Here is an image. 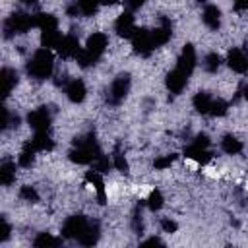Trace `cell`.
Wrapping results in <instances>:
<instances>
[{
  "mask_svg": "<svg viewBox=\"0 0 248 248\" xmlns=\"http://www.w3.org/2000/svg\"><path fill=\"white\" fill-rule=\"evenodd\" d=\"M107 45H108V37H107L105 33H93V35H89L85 46H83V48L78 52V56H76L78 64H79L81 68H87V66L95 64V62L101 58V54L105 52Z\"/></svg>",
  "mask_w": 248,
  "mask_h": 248,
  "instance_id": "cell-1",
  "label": "cell"
},
{
  "mask_svg": "<svg viewBox=\"0 0 248 248\" xmlns=\"http://www.w3.org/2000/svg\"><path fill=\"white\" fill-rule=\"evenodd\" d=\"M54 70V54L50 48L43 46V48H37L31 56V60L27 62V74L35 79H46L50 78Z\"/></svg>",
  "mask_w": 248,
  "mask_h": 248,
  "instance_id": "cell-2",
  "label": "cell"
},
{
  "mask_svg": "<svg viewBox=\"0 0 248 248\" xmlns=\"http://www.w3.org/2000/svg\"><path fill=\"white\" fill-rule=\"evenodd\" d=\"M99 155H101V151L97 147V141H95L93 134H87V136L78 138L74 141V149L70 151V161H74L78 165H89Z\"/></svg>",
  "mask_w": 248,
  "mask_h": 248,
  "instance_id": "cell-3",
  "label": "cell"
},
{
  "mask_svg": "<svg viewBox=\"0 0 248 248\" xmlns=\"http://www.w3.org/2000/svg\"><path fill=\"white\" fill-rule=\"evenodd\" d=\"M31 27H37L35 25V16H29L25 12H16L12 14L6 21H4V31H6V37L14 35V33H27Z\"/></svg>",
  "mask_w": 248,
  "mask_h": 248,
  "instance_id": "cell-4",
  "label": "cell"
},
{
  "mask_svg": "<svg viewBox=\"0 0 248 248\" xmlns=\"http://www.w3.org/2000/svg\"><path fill=\"white\" fill-rule=\"evenodd\" d=\"M132 45H134V50L141 56H149L157 46L151 29H138L136 35L132 37Z\"/></svg>",
  "mask_w": 248,
  "mask_h": 248,
  "instance_id": "cell-5",
  "label": "cell"
},
{
  "mask_svg": "<svg viewBox=\"0 0 248 248\" xmlns=\"http://www.w3.org/2000/svg\"><path fill=\"white\" fill-rule=\"evenodd\" d=\"M130 89V76L128 74H120L118 78L112 79L110 89H108V103L110 105H118L124 101L126 93Z\"/></svg>",
  "mask_w": 248,
  "mask_h": 248,
  "instance_id": "cell-6",
  "label": "cell"
},
{
  "mask_svg": "<svg viewBox=\"0 0 248 248\" xmlns=\"http://www.w3.org/2000/svg\"><path fill=\"white\" fill-rule=\"evenodd\" d=\"M87 225H89V221L85 219V217H81V215H72V217H68L66 221H64V225H62V236L64 238H79L81 234H83V231L87 229Z\"/></svg>",
  "mask_w": 248,
  "mask_h": 248,
  "instance_id": "cell-7",
  "label": "cell"
},
{
  "mask_svg": "<svg viewBox=\"0 0 248 248\" xmlns=\"http://www.w3.org/2000/svg\"><path fill=\"white\" fill-rule=\"evenodd\" d=\"M114 29H116V33L120 35V37H124V39H132L134 35H136V31H138V27H136V19H134V16H132V12H122L120 16H118V19L114 21Z\"/></svg>",
  "mask_w": 248,
  "mask_h": 248,
  "instance_id": "cell-8",
  "label": "cell"
},
{
  "mask_svg": "<svg viewBox=\"0 0 248 248\" xmlns=\"http://www.w3.org/2000/svg\"><path fill=\"white\" fill-rule=\"evenodd\" d=\"M174 68L180 70L182 74H186L188 78L192 76V72H194V68H196V50H194L192 45H186V46L182 48V52H180L178 62H176Z\"/></svg>",
  "mask_w": 248,
  "mask_h": 248,
  "instance_id": "cell-9",
  "label": "cell"
},
{
  "mask_svg": "<svg viewBox=\"0 0 248 248\" xmlns=\"http://www.w3.org/2000/svg\"><path fill=\"white\" fill-rule=\"evenodd\" d=\"M27 122L35 132H48L50 128V114L46 108H35L27 114Z\"/></svg>",
  "mask_w": 248,
  "mask_h": 248,
  "instance_id": "cell-10",
  "label": "cell"
},
{
  "mask_svg": "<svg viewBox=\"0 0 248 248\" xmlns=\"http://www.w3.org/2000/svg\"><path fill=\"white\" fill-rule=\"evenodd\" d=\"M56 50L62 58H76L81 48H79V41H78L76 35H62Z\"/></svg>",
  "mask_w": 248,
  "mask_h": 248,
  "instance_id": "cell-11",
  "label": "cell"
},
{
  "mask_svg": "<svg viewBox=\"0 0 248 248\" xmlns=\"http://www.w3.org/2000/svg\"><path fill=\"white\" fill-rule=\"evenodd\" d=\"M227 62H229V68L236 74H244L248 70V56L240 48H231L227 54Z\"/></svg>",
  "mask_w": 248,
  "mask_h": 248,
  "instance_id": "cell-12",
  "label": "cell"
},
{
  "mask_svg": "<svg viewBox=\"0 0 248 248\" xmlns=\"http://www.w3.org/2000/svg\"><path fill=\"white\" fill-rule=\"evenodd\" d=\"M186 81H188V76L182 74V72L176 70V68L167 74V89H169L170 93H174V95L182 93V89L186 87Z\"/></svg>",
  "mask_w": 248,
  "mask_h": 248,
  "instance_id": "cell-13",
  "label": "cell"
},
{
  "mask_svg": "<svg viewBox=\"0 0 248 248\" xmlns=\"http://www.w3.org/2000/svg\"><path fill=\"white\" fill-rule=\"evenodd\" d=\"M184 155H186L188 159H192V161L200 163V165H205V163H209V161H211V153L207 151V147H205V145H200V143H194V141L186 147Z\"/></svg>",
  "mask_w": 248,
  "mask_h": 248,
  "instance_id": "cell-14",
  "label": "cell"
},
{
  "mask_svg": "<svg viewBox=\"0 0 248 248\" xmlns=\"http://www.w3.org/2000/svg\"><path fill=\"white\" fill-rule=\"evenodd\" d=\"M151 33H153L155 45H157V46H161V45H165V43L170 39V35H172V25H170V21H169L167 17H161L159 25H157V27H153V29H151Z\"/></svg>",
  "mask_w": 248,
  "mask_h": 248,
  "instance_id": "cell-15",
  "label": "cell"
},
{
  "mask_svg": "<svg viewBox=\"0 0 248 248\" xmlns=\"http://www.w3.org/2000/svg\"><path fill=\"white\" fill-rule=\"evenodd\" d=\"M0 81H2V97H10V93L14 91L16 83H17V72L12 68H2L0 72Z\"/></svg>",
  "mask_w": 248,
  "mask_h": 248,
  "instance_id": "cell-16",
  "label": "cell"
},
{
  "mask_svg": "<svg viewBox=\"0 0 248 248\" xmlns=\"http://www.w3.org/2000/svg\"><path fill=\"white\" fill-rule=\"evenodd\" d=\"M85 83L81 79H72L68 81L66 85V97L72 101V103H81L85 99Z\"/></svg>",
  "mask_w": 248,
  "mask_h": 248,
  "instance_id": "cell-17",
  "label": "cell"
},
{
  "mask_svg": "<svg viewBox=\"0 0 248 248\" xmlns=\"http://www.w3.org/2000/svg\"><path fill=\"white\" fill-rule=\"evenodd\" d=\"M202 19H203V23L209 27V29H219V25H221V10L217 8V6H213V4H209V6H205V10H203V14H202Z\"/></svg>",
  "mask_w": 248,
  "mask_h": 248,
  "instance_id": "cell-18",
  "label": "cell"
},
{
  "mask_svg": "<svg viewBox=\"0 0 248 248\" xmlns=\"http://www.w3.org/2000/svg\"><path fill=\"white\" fill-rule=\"evenodd\" d=\"M29 143L37 149V151H50L54 147L52 138L48 136V132H35V136L29 140Z\"/></svg>",
  "mask_w": 248,
  "mask_h": 248,
  "instance_id": "cell-19",
  "label": "cell"
},
{
  "mask_svg": "<svg viewBox=\"0 0 248 248\" xmlns=\"http://www.w3.org/2000/svg\"><path fill=\"white\" fill-rule=\"evenodd\" d=\"M211 105H213V97H211L209 93L200 91V93L194 95V108H196L198 112H202V114H209Z\"/></svg>",
  "mask_w": 248,
  "mask_h": 248,
  "instance_id": "cell-20",
  "label": "cell"
},
{
  "mask_svg": "<svg viewBox=\"0 0 248 248\" xmlns=\"http://www.w3.org/2000/svg\"><path fill=\"white\" fill-rule=\"evenodd\" d=\"M97 240H99V225L93 223V221H89L87 229H85L83 234L78 238V242H79L81 246H93Z\"/></svg>",
  "mask_w": 248,
  "mask_h": 248,
  "instance_id": "cell-21",
  "label": "cell"
},
{
  "mask_svg": "<svg viewBox=\"0 0 248 248\" xmlns=\"http://www.w3.org/2000/svg\"><path fill=\"white\" fill-rule=\"evenodd\" d=\"M221 149L225 153H229V155H236V153L242 151V141L238 138H234V136H225L221 140Z\"/></svg>",
  "mask_w": 248,
  "mask_h": 248,
  "instance_id": "cell-22",
  "label": "cell"
},
{
  "mask_svg": "<svg viewBox=\"0 0 248 248\" xmlns=\"http://www.w3.org/2000/svg\"><path fill=\"white\" fill-rule=\"evenodd\" d=\"M16 180V165L12 161H4L0 165V182L4 186H10Z\"/></svg>",
  "mask_w": 248,
  "mask_h": 248,
  "instance_id": "cell-23",
  "label": "cell"
},
{
  "mask_svg": "<svg viewBox=\"0 0 248 248\" xmlns=\"http://www.w3.org/2000/svg\"><path fill=\"white\" fill-rule=\"evenodd\" d=\"M58 244H62V238H56L50 232H39L33 240V246H37V248H50V246H58Z\"/></svg>",
  "mask_w": 248,
  "mask_h": 248,
  "instance_id": "cell-24",
  "label": "cell"
},
{
  "mask_svg": "<svg viewBox=\"0 0 248 248\" xmlns=\"http://www.w3.org/2000/svg\"><path fill=\"white\" fill-rule=\"evenodd\" d=\"M35 153H37V149H35L29 141H25V145H23L19 157H17V165H19V167H25V169L31 167V163H33V159H35Z\"/></svg>",
  "mask_w": 248,
  "mask_h": 248,
  "instance_id": "cell-25",
  "label": "cell"
},
{
  "mask_svg": "<svg viewBox=\"0 0 248 248\" xmlns=\"http://www.w3.org/2000/svg\"><path fill=\"white\" fill-rule=\"evenodd\" d=\"M76 4H78L79 12H81L83 16H93V14L97 12V6L103 4V2H101V0H78Z\"/></svg>",
  "mask_w": 248,
  "mask_h": 248,
  "instance_id": "cell-26",
  "label": "cell"
},
{
  "mask_svg": "<svg viewBox=\"0 0 248 248\" xmlns=\"http://www.w3.org/2000/svg\"><path fill=\"white\" fill-rule=\"evenodd\" d=\"M219 66H221V58H219V54H217V52H209V54L205 56L203 68H205L209 74H215V72L219 70Z\"/></svg>",
  "mask_w": 248,
  "mask_h": 248,
  "instance_id": "cell-27",
  "label": "cell"
},
{
  "mask_svg": "<svg viewBox=\"0 0 248 248\" xmlns=\"http://www.w3.org/2000/svg\"><path fill=\"white\" fill-rule=\"evenodd\" d=\"M147 207L151 211H157V209L163 207V194L159 190H151L149 192V196H147Z\"/></svg>",
  "mask_w": 248,
  "mask_h": 248,
  "instance_id": "cell-28",
  "label": "cell"
},
{
  "mask_svg": "<svg viewBox=\"0 0 248 248\" xmlns=\"http://www.w3.org/2000/svg\"><path fill=\"white\" fill-rule=\"evenodd\" d=\"M227 108H229V105L223 99H213V105H211L209 114L211 116H223V114H227Z\"/></svg>",
  "mask_w": 248,
  "mask_h": 248,
  "instance_id": "cell-29",
  "label": "cell"
},
{
  "mask_svg": "<svg viewBox=\"0 0 248 248\" xmlns=\"http://www.w3.org/2000/svg\"><path fill=\"white\" fill-rule=\"evenodd\" d=\"M112 167L116 170H120V172H128V161H126V157L120 151H114V155H112Z\"/></svg>",
  "mask_w": 248,
  "mask_h": 248,
  "instance_id": "cell-30",
  "label": "cell"
},
{
  "mask_svg": "<svg viewBox=\"0 0 248 248\" xmlns=\"http://www.w3.org/2000/svg\"><path fill=\"white\" fill-rule=\"evenodd\" d=\"M19 198L25 200V202H37L39 200V194L33 186H21L19 188Z\"/></svg>",
  "mask_w": 248,
  "mask_h": 248,
  "instance_id": "cell-31",
  "label": "cell"
},
{
  "mask_svg": "<svg viewBox=\"0 0 248 248\" xmlns=\"http://www.w3.org/2000/svg\"><path fill=\"white\" fill-rule=\"evenodd\" d=\"M176 159V155H165V157H159V159H155V163H153V167L157 169V170H163V169H167V167H170L172 165V161Z\"/></svg>",
  "mask_w": 248,
  "mask_h": 248,
  "instance_id": "cell-32",
  "label": "cell"
},
{
  "mask_svg": "<svg viewBox=\"0 0 248 248\" xmlns=\"http://www.w3.org/2000/svg\"><path fill=\"white\" fill-rule=\"evenodd\" d=\"M10 232H12V227H10L8 219L6 217H0V242L8 240L10 238Z\"/></svg>",
  "mask_w": 248,
  "mask_h": 248,
  "instance_id": "cell-33",
  "label": "cell"
},
{
  "mask_svg": "<svg viewBox=\"0 0 248 248\" xmlns=\"http://www.w3.org/2000/svg\"><path fill=\"white\" fill-rule=\"evenodd\" d=\"M161 229H163L165 232H174V231L178 229V225H176L172 219H169V217H163V219H161Z\"/></svg>",
  "mask_w": 248,
  "mask_h": 248,
  "instance_id": "cell-34",
  "label": "cell"
},
{
  "mask_svg": "<svg viewBox=\"0 0 248 248\" xmlns=\"http://www.w3.org/2000/svg\"><path fill=\"white\" fill-rule=\"evenodd\" d=\"M124 4H126L128 12H134V10H140L145 4V0H124Z\"/></svg>",
  "mask_w": 248,
  "mask_h": 248,
  "instance_id": "cell-35",
  "label": "cell"
},
{
  "mask_svg": "<svg viewBox=\"0 0 248 248\" xmlns=\"http://www.w3.org/2000/svg\"><path fill=\"white\" fill-rule=\"evenodd\" d=\"M232 6L236 12H242V10H248V0H232Z\"/></svg>",
  "mask_w": 248,
  "mask_h": 248,
  "instance_id": "cell-36",
  "label": "cell"
},
{
  "mask_svg": "<svg viewBox=\"0 0 248 248\" xmlns=\"http://www.w3.org/2000/svg\"><path fill=\"white\" fill-rule=\"evenodd\" d=\"M163 242L159 240V238H149V240H145L143 242V246H161Z\"/></svg>",
  "mask_w": 248,
  "mask_h": 248,
  "instance_id": "cell-37",
  "label": "cell"
},
{
  "mask_svg": "<svg viewBox=\"0 0 248 248\" xmlns=\"http://www.w3.org/2000/svg\"><path fill=\"white\" fill-rule=\"evenodd\" d=\"M101 2H103V4H107V6H112V4H116L118 0H101Z\"/></svg>",
  "mask_w": 248,
  "mask_h": 248,
  "instance_id": "cell-38",
  "label": "cell"
},
{
  "mask_svg": "<svg viewBox=\"0 0 248 248\" xmlns=\"http://www.w3.org/2000/svg\"><path fill=\"white\" fill-rule=\"evenodd\" d=\"M242 93H244V99H246V101H248V83H246V85H244V89H242Z\"/></svg>",
  "mask_w": 248,
  "mask_h": 248,
  "instance_id": "cell-39",
  "label": "cell"
},
{
  "mask_svg": "<svg viewBox=\"0 0 248 248\" xmlns=\"http://www.w3.org/2000/svg\"><path fill=\"white\" fill-rule=\"evenodd\" d=\"M21 2H23V4H27V6H31V4H35L37 0H21Z\"/></svg>",
  "mask_w": 248,
  "mask_h": 248,
  "instance_id": "cell-40",
  "label": "cell"
},
{
  "mask_svg": "<svg viewBox=\"0 0 248 248\" xmlns=\"http://www.w3.org/2000/svg\"><path fill=\"white\" fill-rule=\"evenodd\" d=\"M196 2H205V0H196Z\"/></svg>",
  "mask_w": 248,
  "mask_h": 248,
  "instance_id": "cell-41",
  "label": "cell"
}]
</instances>
